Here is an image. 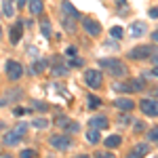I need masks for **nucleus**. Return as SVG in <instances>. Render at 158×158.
Here are the masks:
<instances>
[{"mask_svg":"<svg viewBox=\"0 0 158 158\" xmlns=\"http://www.w3.org/2000/svg\"><path fill=\"white\" fill-rule=\"evenodd\" d=\"M99 68L101 70H106L110 76H114V78H122V76H127V65L118 59H101L99 61Z\"/></svg>","mask_w":158,"mask_h":158,"instance_id":"f257e3e1","label":"nucleus"},{"mask_svg":"<svg viewBox=\"0 0 158 158\" xmlns=\"http://www.w3.org/2000/svg\"><path fill=\"white\" fill-rule=\"evenodd\" d=\"M158 55V44H141L137 49L129 51V57L135 61H146V59H154Z\"/></svg>","mask_w":158,"mask_h":158,"instance_id":"f03ea898","label":"nucleus"},{"mask_svg":"<svg viewBox=\"0 0 158 158\" xmlns=\"http://www.w3.org/2000/svg\"><path fill=\"white\" fill-rule=\"evenodd\" d=\"M143 86H146L143 78H131L129 82H114V91H118V93H137Z\"/></svg>","mask_w":158,"mask_h":158,"instance_id":"7ed1b4c3","label":"nucleus"},{"mask_svg":"<svg viewBox=\"0 0 158 158\" xmlns=\"http://www.w3.org/2000/svg\"><path fill=\"white\" fill-rule=\"evenodd\" d=\"M103 74L99 72V70H86L85 72V82L89 89H99V86L103 85Z\"/></svg>","mask_w":158,"mask_h":158,"instance_id":"20e7f679","label":"nucleus"},{"mask_svg":"<svg viewBox=\"0 0 158 158\" xmlns=\"http://www.w3.org/2000/svg\"><path fill=\"white\" fill-rule=\"evenodd\" d=\"M4 70H6V76H9L11 80H19V78L23 76V68H21V63H19V61H15V59L6 61Z\"/></svg>","mask_w":158,"mask_h":158,"instance_id":"39448f33","label":"nucleus"},{"mask_svg":"<svg viewBox=\"0 0 158 158\" xmlns=\"http://www.w3.org/2000/svg\"><path fill=\"white\" fill-rule=\"evenodd\" d=\"M139 110L146 116H158V99H141L139 101Z\"/></svg>","mask_w":158,"mask_h":158,"instance_id":"423d86ee","label":"nucleus"},{"mask_svg":"<svg viewBox=\"0 0 158 158\" xmlns=\"http://www.w3.org/2000/svg\"><path fill=\"white\" fill-rule=\"evenodd\" d=\"M49 143L55 150H68V148L72 146V139H70V135H53L49 139Z\"/></svg>","mask_w":158,"mask_h":158,"instance_id":"0eeeda50","label":"nucleus"},{"mask_svg":"<svg viewBox=\"0 0 158 158\" xmlns=\"http://www.w3.org/2000/svg\"><path fill=\"white\" fill-rule=\"evenodd\" d=\"M82 27H85V32L89 36H99V34H101V25H99L95 19L85 17V19H82Z\"/></svg>","mask_w":158,"mask_h":158,"instance_id":"6e6552de","label":"nucleus"},{"mask_svg":"<svg viewBox=\"0 0 158 158\" xmlns=\"http://www.w3.org/2000/svg\"><path fill=\"white\" fill-rule=\"evenodd\" d=\"M21 32H23V21L19 19L17 23L11 27V34H9V38H11V44H19V40H21Z\"/></svg>","mask_w":158,"mask_h":158,"instance_id":"1a4fd4ad","label":"nucleus"},{"mask_svg":"<svg viewBox=\"0 0 158 158\" xmlns=\"http://www.w3.org/2000/svg\"><path fill=\"white\" fill-rule=\"evenodd\" d=\"M61 11H63V15H68V17H72V19H78V17H80L78 9L74 6L70 0H63V2H61Z\"/></svg>","mask_w":158,"mask_h":158,"instance_id":"9d476101","label":"nucleus"},{"mask_svg":"<svg viewBox=\"0 0 158 158\" xmlns=\"http://www.w3.org/2000/svg\"><path fill=\"white\" fill-rule=\"evenodd\" d=\"M89 127L91 129H97V131L108 129V118L106 116H93V118H89Z\"/></svg>","mask_w":158,"mask_h":158,"instance_id":"9b49d317","label":"nucleus"},{"mask_svg":"<svg viewBox=\"0 0 158 158\" xmlns=\"http://www.w3.org/2000/svg\"><path fill=\"white\" fill-rule=\"evenodd\" d=\"M114 106L118 110H124V112H131V110L135 108V103L131 101V99H127V97H118V99H114Z\"/></svg>","mask_w":158,"mask_h":158,"instance_id":"f8f14e48","label":"nucleus"},{"mask_svg":"<svg viewBox=\"0 0 158 158\" xmlns=\"http://www.w3.org/2000/svg\"><path fill=\"white\" fill-rule=\"evenodd\" d=\"M19 139H21V135L13 129V131H9V133H4V139H2V141H4V146H17Z\"/></svg>","mask_w":158,"mask_h":158,"instance_id":"ddd939ff","label":"nucleus"},{"mask_svg":"<svg viewBox=\"0 0 158 158\" xmlns=\"http://www.w3.org/2000/svg\"><path fill=\"white\" fill-rule=\"evenodd\" d=\"M27 6H30V13H32V15H40V13L44 11L42 0H27Z\"/></svg>","mask_w":158,"mask_h":158,"instance_id":"4468645a","label":"nucleus"},{"mask_svg":"<svg viewBox=\"0 0 158 158\" xmlns=\"http://www.w3.org/2000/svg\"><path fill=\"white\" fill-rule=\"evenodd\" d=\"M120 143H122V137H120V135H110V137H106V148H110V150L118 148Z\"/></svg>","mask_w":158,"mask_h":158,"instance_id":"2eb2a0df","label":"nucleus"},{"mask_svg":"<svg viewBox=\"0 0 158 158\" xmlns=\"http://www.w3.org/2000/svg\"><path fill=\"white\" fill-rule=\"evenodd\" d=\"M99 139H101V137H99V131H97V129L86 131V141H89V143H99Z\"/></svg>","mask_w":158,"mask_h":158,"instance_id":"dca6fc26","label":"nucleus"},{"mask_svg":"<svg viewBox=\"0 0 158 158\" xmlns=\"http://www.w3.org/2000/svg\"><path fill=\"white\" fill-rule=\"evenodd\" d=\"M2 13L6 17H13L15 15V11H13V0H2Z\"/></svg>","mask_w":158,"mask_h":158,"instance_id":"f3484780","label":"nucleus"},{"mask_svg":"<svg viewBox=\"0 0 158 158\" xmlns=\"http://www.w3.org/2000/svg\"><path fill=\"white\" fill-rule=\"evenodd\" d=\"M131 34H133V36H143V34H146V25L141 23V21H139V23H133Z\"/></svg>","mask_w":158,"mask_h":158,"instance_id":"a211bd4d","label":"nucleus"},{"mask_svg":"<svg viewBox=\"0 0 158 158\" xmlns=\"http://www.w3.org/2000/svg\"><path fill=\"white\" fill-rule=\"evenodd\" d=\"M61 21H63V25H65V30H68V32H74V30H76V23H74V19H70L68 15H63V17H61Z\"/></svg>","mask_w":158,"mask_h":158,"instance_id":"6ab92c4d","label":"nucleus"},{"mask_svg":"<svg viewBox=\"0 0 158 158\" xmlns=\"http://www.w3.org/2000/svg\"><path fill=\"white\" fill-rule=\"evenodd\" d=\"M133 152H135V154H139V156H146L148 152H150V146H148V143H137Z\"/></svg>","mask_w":158,"mask_h":158,"instance_id":"aec40b11","label":"nucleus"},{"mask_svg":"<svg viewBox=\"0 0 158 158\" xmlns=\"http://www.w3.org/2000/svg\"><path fill=\"white\" fill-rule=\"evenodd\" d=\"M32 127H36V129H47V127H49V120H47V118H34V120H32Z\"/></svg>","mask_w":158,"mask_h":158,"instance_id":"412c9836","label":"nucleus"},{"mask_svg":"<svg viewBox=\"0 0 158 158\" xmlns=\"http://www.w3.org/2000/svg\"><path fill=\"white\" fill-rule=\"evenodd\" d=\"M110 34H112V38H116V40H120V38L124 36V32H122V27H118V25H114V27L110 30Z\"/></svg>","mask_w":158,"mask_h":158,"instance_id":"4be33fe9","label":"nucleus"},{"mask_svg":"<svg viewBox=\"0 0 158 158\" xmlns=\"http://www.w3.org/2000/svg\"><path fill=\"white\" fill-rule=\"evenodd\" d=\"M78 129H80V124H78V122L68 120V124H65V131H68V133H78Z\"/></svg>","mask_w":158,"mask_h":158,"instance_id":"5701e85b","label":"nucleus"},{"mask_svg":"<svg viewBox=\"0 0 158 158\" xmlns=\"http://www.w3.org/2000/svg\"><path fill=\"white\" fill-rule=\"evenodd\" d=\"M44 68H47V61H34V68H32V72L34 74H38V72H42V70H44Z\"/></svg>","mask_w":158,"mask_h":158,"instance_id":"b1692460","label":"nucleus"},{"mask_svg":"<svg viewBox=\"0 0 158 158\" xmlns=\"http://www.w3.org/2000/svg\"><path fill=\"white\" fill-rule=\"evenodd\" d=\"M40 30H42V34L47 38H51V23L49 21H42V23H40Z\"/></svg>","mask_w":158,"mask_h":158,"instance_id":"393cba45","label":"nucleus"},{"mask_svg":"<svg viewBox=\"0 0 158 158\" xmlns=\"http://www.w3.org/2000/svg\"><path fill=\"white\" fill-rule=\"evenodd\" d=\"M99 106H101V101H99L97 97H93V95H89V108H99Z\"/></svg>","mask_w":158,"mask_h":158,"instance_id":"a878e982","label":"nucleus"},{"mask_svg":"<svg viewBox=\"0 0 158 158\" xmlns=\"http://www.w3.org/2000/svg\"><path fill=\"white\" fill-rule=\"evenodd\" d=\"M53 74H55V76H65V74H68V68H61V65L55 68V65H53Z\"/></svg>","mask_w":158,"mask_h":158,"instance_id":"bb28decb","label":"nucleus"},{"mask_svg":"<svg viewBox=\"0 0 158 158\" xmlns=\"http://www.w3.org/2000/svg\"><path fill=\"white\" fill-rule=\"evenodd\" d=\"M148 137H150V141H156V146H158V127H154V129L148 133Z\"/></svg>","mask_w":158,"mask_h":158,"instance_id":"cd10ccee","label":"nucleus"},{"mask_svg":"<svg viewBox=\"0 0 158 158\" xmlns=\"http://www.w3.org/2000/svg\"><path fill=\"white\" fill-rule=\"evenodd\" d=\"M68 65H70V68H80V65H82V59L74 57V59H70V61H68Z\"/></svg>","mask_w":158,"mask_h":158,"instance_id":"c85d7f7f","label":"nucleus"},{"mask_svg":"<svg viewBox=\"0 0 158 158\" xmlns=\"http://www.w3.org/2000/svg\"><path fill=\"white\" fill-rule=\"evenodd\" d=\"M21 158H36L34 150H21Z\"/></svg>","mask_w":158,"mask_h":158,"instance_id":"c756f323","label":"nucleus"},{"mask_svg":"<svg viewBox=\"0 0 158 158\" xmlns=\"http://www.w3.org/2000/svg\"><path fill=\"white\" fill-rule=\"evenodd\" d=\"M143 129H146V124H143V122H133V131H137V133H141V131H143Z\"/></svg>","mask_w":158,"mask_h":158,"instance_id":"7c9ffc66","label":"nucleus"},{"mask_svg":"<svg viewBox=\"0 0 158 158\" xmlns=\"http://www.w3.org/2000/svg\"><path fill=\"white\" fill-rule=\"evenodd\" d=\"M95 158H114L112 152H95Z\"/></svg>","mask_w":158,"mask_h":158,"instance_id":"2f4dec72","label":"nucleus"},{"mask_svg":"<svg viewBox=\"0 0 158 158\" xmlns=\"http://www.w3.org/2000/svg\"><path fill=\"white\" fill-rule=\"evenodd\" d=\"M23 114H27V110H25V108H15V110H13V116H23Z\"/></svg>","mask_w":158,"mask_h":158,"instance_id":"473e14b6","label":"nucleus"},{"mask_svg":"<svg viewBox=\"0 0 158 158\" xmlns=\"http://www.w3.org/2000/svg\"><path fill=\"white\" fill-rule=\"evenodd\" d=\"M55 124H59V127H65V124H68V118H65V116H59V118H55Z\"/></svg>","mask_w":158,"mask_h":158,"instance_id":"72a5a7b5","label":"nucleus"},{"mask_svg":"<svg viewBox=\"0 0 158 158\" xmlns=\"http://www.w3.org/2000/svg\"><path fill=\"white\" fill-rule=\"evenodd\" d=\"M65 55H68V57H74V55H76V47H68V49H65Z\"/></svg>","mask_w":158,"mask_h":158,"instance_id":"f704fd0d","label":"nucleus"},{"mask_svg":"<svg viewBox=\"0 0 158 158\" xmlns=\"http://www.w3.org/2000/svg\"><path fill=\"white\" fill-rule=\"evenodd\" d=\"M32 106H34V108H38V110H47V103H42V101H34Z\"/></svg>","mask_w":158,"mask_h":158,"instance_id":"c9c22d12","label":"nucleus"},{"mask_svg":"<svg viewBox=\"0 0 158 158\" xmlns=\"http://www.w3.org/2000/svg\"><path fill=\"white\" fill-rule=\"evenodd\" d=\"M150 17H152V19H158V6L150 9Z\"/></svg>","mask_w":158,"mask_h":158,"instance_id":"e433bc0d","label":"nucleus"},{"mask_svg":"<svg viewBox=\"0 0 158 158\" xmlns=\"http://www.w3.org/2000/svg\"><path fill=\"white\" fill-rule=\"evenodd\" d=\"M152 40H154V42L158 44V30H156V32H152Z\"/></svg>","mask_w":158,"mask_h":158,"instance_id":"4c0bfd02","label":"nucleus"},{"mask_svg":"<svg viewBox=\"0 0 158 158\" xmlns=\"http://www.w3.org/2000/svg\"><path fill=\"white\" fill-rule=\"evenodd\" d=\"M150 74H152L154 78H158V65H156V68H154V70H152V72H150Z\"/></svg>","mask_w":158,"mask_h":158,"instance_id":"58836bf2","label":"nucleus"},{"mask_svg":"<svg viewBox=\"0 0 158 158\" xmlns=\"http://www.w3.org/2000/svg\"><path fill=\"white\" fill-rule=\"evenodd\" d=\"M127 158H143V156H139V154H135V152H131V154H129Z\"/></svg>","mask_w":158,"mask_h":158,"instance_id":"ea45409f","label":"nucleus"},{"mask_svg":"<svg viewBox=\"0 0 158 158\" xmlns=\"http://www.w3.org/2000/svg\"><path fill=\"white\" fill-rule=\"evenodd\" d=\"M23 4H25V0H17V6H19V9H21Z\"/></svg>","mask_w":158,"mask_h":158,"instance_id":"a19ab883","label":"nucleus"},{"mask_svg":"<svg viewBox=\"0 0 158 158\" xmlns=\"http://www.w3.org/2000/svg\"><path fill=\"white\" fill-rule=\"evenodd\" d=\"M6 103H9L6 99H0V108H2V106H6Z\"/></svg>","mask_w":158,"mask_h":158,"instance_id":"79ce46f5","label":"nucleus"},{"mask_svg":"<svg viewBox=\"0 0 158 158\" xmlns=\"http://www.w3.org/2000/svg\"><path fill=\"white\" fill-rule=\"evenodd\" d=\"M152 95H154V97H156V99H158V91H152Z\"/></svg>","mask_w":158,"mask_h":158,"instance_id":"37998d69","label":"nucleus"},{"mask_svg":"<svg viewBox=\"0 0 158 158\" xmlns=\"http://www.w3.org/2000/svg\"><path fill=\"white\" fill-rule=\"evenodd\" d=\"M76 158H89V154H82V156H76Z\"/></svg>","mask_w":158,"mask_h":158,"instance_id":"c03bdc74","label":"nucleus"},{"mask_svg":"<svg viewBox=\"0 0 158 158\" xmlns=\"http://www.w3.org/2000/svg\"><path fill=\"white\" fill-rule=\"evenodd\" d=\"M2 129H4V122H2V120H0V131H2Z\"/></svg>","mask_w":158,"mask_h":158,"instance_id":"a18cd8bd","label":"nucleus"},{"mask_svg":"<svg viewBox=\"0 0 158 158\" xmlns=\"http://www.w3.org/2000/svg\"><path fill=\"white\" fill-rule=\"evenodd\" d=\"M154 63H156V65H158V55H156V57H154Z\"/></svg>","mask_w":158,"mask_h":158,"instance_id":"49530a36","label":"nucleus"},{"mask_svg":"<svg viewBox=\"0 0 158 158\" xmlns=\"http://www.w3.org/2000/svg\"><path fill=\"white\" fill-rule=\"evenodd\" d=\"M0 38H2V27H0Z\"/></svg>","mask_w":158,"mask_h":158,"instance_id":"de8ad7c7","label":"nucleus"},{"mask_svg":"<svg viewBox=\"0 0 158 158\" xmlns=\"http://www.w3.org/2000/svg\"><path fill=\"white\" fill-rule=\"evenodd\" d=\"M4 158H11V156H4Z\"/></svg>","mask_w":158,"mask_h":158,"instance_id":"09e8293b","label":"nucleus"}]
</instances>
